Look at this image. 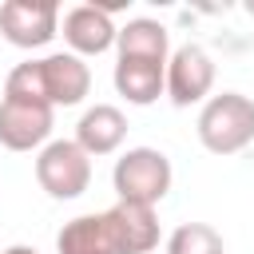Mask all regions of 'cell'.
<instances>
[{
	"label": "cell",
	"instance_id": "cell-7",
	"mask_svg": "<svg viewBox=\"0 0 254 254\" xmlns=\"http://www.w3.org/2000/svg\"><path fill=\"white\" fill-rule=\"evenodd\" d=\"M56 111L28 99H0V147L8 151H40L52 143Z\"/></svg>",
	"mask_w": 254,
	"mask_h": 254
},
{
	"label": "cell",
	"instance_id": "cell-10",
	"mask_svg": "<svg viewBox=\"0 0 254 254\" xmlns=\"http://www.w3.org/2000/svg\"><path fill=\"white\" fill-rule=\"evenodd\" d=\"M56 254H123V250L107 210H99V214H75L71 222H64L56 234Z\"/></svg>",
	"mask_w": 254,
	"mask_h": 254
},
{
	"label": "cell",
	"instance_id": "cell-1",
	"mask_svg": "<svg viewBox=\"0 0 254 254\" xmlns=\"http://www.w3.org/2000/svg\"><path fill=\"white\" fill-rule=\"evenodd\" d=\"M91 91V67L71 52H52L44 60H24L4 79V99H28L44 107H79Z\"/></svg>",
	"mask_w": 254,
	"mask_h": 254
},
{
	"label": "cell",
	"instance_id": "cell-2",
	"mask_svg": "<svg viewBox=\"0 0 254 254\" xmlns=\"http://www.w3.org/2000/svg\"><path fill=\"white\" fill-rule=\"evenodd\" d=\"M198 143L210 155H238L254 143V99L242 91H218L198 107Z\"/></svg>",
	"mask_w": 254,
	"mask_h": 254
},
{
	"label": "cell",
	"instance_id": "cell-15",
	"mask_svg": "<svg viewBox=\"0 0 254 254\" xmlns=\"http://www.w3.org/2000/svg\"><path fill=\"white\" fill-rule=\"evenodd\" d=\"M0 254H40L36 246H24V242H16V246H4Z\"/></svg>",
	"mask_w": 254,
	"mask_h": 254
},
{
	"label": "cell",
	"instance_id": "cell-3",
	"mask_svg": "<svg viewBox=\"0 0 254 254\" xmlns=\"http://www.w3.org/2000/svg\"><path fill=\"white\" fill-rule=\"evenodd\" d=\"M171 183H175V167L159 147H127L111 167V187L119 202L159 206L171 194Z\"/></svg>",
	"mask_w": 254,
	"mask_h": 254
},
{
	"label": "cell",
	"instance_id": "cell-4",
	"mask_svg": "<svg viewBox=\"0 0 254 254\" xmlns=\"http://www.w3.org/2000/svg\"><path fill=\"white\" fill-rule=\"evenodd\" d=\"M36 183L48 198L71 202L91 187V159L75 139H52L36 151Z\"/></svg>",
	"mask_w": 254,
	"mask_h": 254
},
{
	"label": "cell",
	"instance_id": "cell-11",
	"mask_svg": "<svg viewBox=\"0 0 254 254\" xmlns=\"http://www.w3.org/2000/svg\"><path fill=\"white\" fill-rule=\"evenodd\" d=\"M119 250L123 254H151L159 246V214L155 206H135V202H115L107 210Z\"/></svg>",
	"mask_w": 254,
	"mask_h": 254
},
{
	"label": "cell",
	"instance_id": "cell-14",
	"mask_svg": "<svg viewBox=\"0 0 254 254\" xmlns=\"http://www.w3.org/2000/svg\"><path fill=\"white\" fill-rule=\"evenodd\" d=\"M167 254H226V242L210 222H179L167 238Z\"/></svg>",
	"mask_w": 254,
	"mask_h": 254
},
{
	"label": "cell",
	"instance_id": "cell-9",
	"mask_svg": "<svg viewBox=\"0 0 254 254\" xmlns=\"http://www.w3.org/2000/svg\"><path fill=\"white\" fill-rule=\"evenodd\" d=\"M127 139V115L115 107V103H95L79 115L75 123V143L87 159H103V155H115Z\"/></svg>",
	"mask_w": 254,
	"mask_h": 254
},
{
	"label": "cell",
	"instance_id": "cell-5",
	"mask_svg": "<svg viewBox=\"0 0 254 254\" xmlns=\"http://www.w3.org/2000/svg\"><path fill=\"white\" fill-rule=\"evenodd\" d=\"M214 91V60L202 44H183L171 52L167 71H163V95L175 107H194L206 103Z\"/></svg>",
	"mask_w": 254,
	"mask_h": 254
},
{
	"label": "cell",
	"instance_id": "cell-12",
	"mask_svg": "<svg viewBox=\"0 0 254 254\" xmlns=\"http://www.w3.org/2000/svg\"><path fill=\"white\" fill-rule=\"evenodd\" d=\"M115 52L119 60H151V64H167L171 60V36L159 20L151 16H135L119 28L115 36Z\"/></svg>",
	"mask_w": 254,
	"mask_h": 254
},
{
	"label": "cell",
	"instance_id": "cell-8",
	"mask_svg": "<svg viewBox=\"0 0 254 254\" xmlns=\"http://www.w3.org/2000/svg\"><path fill=\"white\" fill-rule=\"evenodd\" d=\"M60 36H64L67 52L83 60V56H103V52H111L119 28H115V20H111L107 8L75 4V8H67V12L60 16Z\"/></svg>",
	"mask_w": 254,
	"mask_h": 254
},
{
	"label": "cell",
	"instance_id": "cell-6",
	"mask_svg": "<svg viewBox=\"0 0 254 254\" xmlns=\"http://www.w3.org/2000/svg\"><path fill=\"white\" fill-rule=\"evenodd\" d=\"M0 36L24 52L48 48L60 36V4L56 0H4L0 4Z\"/></svg>",
	"mask_w": 254,
	"mask_h": 254
},
{
	"label": "cell",
	"instance_id": "cell-13",
	"mask_svg": "<svg viewBox=\"0 0 254 254\" xmlns=\"http://www.w3.org/2000/svg\"><path fill=\"white\" fill-rule=\"evenodd\" d=\"M163 71H167V64H151V60H115L111 83H115V91H119L127 103L151 107V103L163 95Z\"/></svg>",
	"mask_w": 254,
	"mask_h": 254
}]
</instances>
